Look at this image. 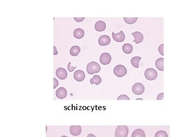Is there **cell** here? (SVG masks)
Segmentation results:
<instances>
[{"label":"cell","mask_w":183,"mask_h":137,"mask_svg":"<svg viewBox=\"0 0 183 137\" xmlns=\"http://www.w3.org/2000/svg\"><path fill=\"white\" fill-rule=\"evenodd\" d=\"M87 71L88 73L90 75L98 73L101 71V67L96 62H91L87 65Z\"/></svg>","instance_id":"1"},{"label":"cell","mask_w":183,"mask_h":137,"mask_svg":"<svg viewBox=\"0 0 183 137\" xmlns=\"http://www.w3.org/2000/svg\"><path fill=\"white\" fill-rule=\"evenodd\" d=\"M129 128L127 126H117L115 129V137H127Z\"/></svg>","instance_id":"2"},{"label":"cell","mask_w":183,"mask_h":137,"mask_svg":"<svg viewBox=\"0 0 183 137\" xmlns=\"http://www.w3.org/2000/svg\"><path fill=\"white\" fill-rule=\"evenodd\" d=\"M113 73L117 77H124L127 73V68L122 65H118L113 69Z\"/></svg>","instance_id":"3"},{"label":"cell","mask_w":183,"mask_h":137,"mask_svg":"<svg viewBox=\"0 0 183 137\" xmlns=\"http://www.w3.org/2000/svg\"><path fill=\"white\" fill-rule=\"evenodd\" d=\"M145 76L146 79L150 80L153 81L155 80L158 76V73L156 70L153 68H147L145 70Z\"/></svg>","instance_id":"4"},{"label":"cell","mask_w":183,"mask_h":137,"mask_svg":"<svg viewBox=\"0 0 183 137\" xmlns=\"http://www.w3.org/2000/svg\"><path fill=\"white\" fill-rule=\"evenodd\" d=\"M132 89V92L135 94L142 95L145 92V88L144 85L141 83H136L133 85Z\"/></svg>","instance_id":"5"},{"label":"cell","mask_w":183,"mask_h":137,"mask_svg":"<svg viewBox=\"0 0 183 137\" xmlns=\"http://www.w3.org/2000/svg\"><path fill=\"white\" fill-rule=\"evenodd\" d=\"M111 56L110 53H103L100 55V62L103 65H107L110 64L111 61Z\"/></svg>","instance_id":"6"},{"label":"cell","mask_w":183,"mask_h":137,"mask_svg":"<svg viewBox=\"0 0 183 137\" xmlns=\"http://www.w3.org/2000/svg\"><path fill=\"white\" fill-rule=\"evenodd\" d=\"M73 77L76 81H78V82H81V81H83L85 79V73L83 71L80 70H78L74 72Z\"/></svg>","instance_id":"7"},{"label":"cell","mask_w":183,"mask_h":137,"mask_svg":"<svg viewBox=\"0 0 183 137\" xmlns=\"http://www.w3.org/2000/svg\"><path fill=\"white\" fill-rule=\"evenodd\" d=\"M112 37L115 41L119 42V43L122 42L125 39V35L122 31H121L120 33L117 34H115L114 33V32H113Z\"/></svg>","instance_id":"8"},{"label":"cell","mask_w":183,"mask_h":137,"mask_svg":"<svg viewBox=\"0 0 183 137\" xmlns=\"http://www.w3.org/2000/svg\"><path fill=\"white\" fill-rule=\"evenodd\" d=\"M111 42L110 36L108 35H102L98 39V43L100 46H107L109 45Z\"/></svg>","instance_id":"9"},{"label":"cell","mask_w":183,"mask_h":137,"mask_svg":"<svg viewBox=\"0 0 183 137\" xmlns=\"http://www.w3.org/2000/svg\"><path fill=\"white\" fill-rule=\"evenodd\" d=\"M56 74L60 80H65L68 76V73L64 68H59L56 70Z\"/></svg>","instance_id":"10"},{"label":"cell","mask_w":183,"mask_h":137,"mask_svg":"<svg viewBox=\"0 0 183 137\" xmlns=\"http://www.w3.org/2000/svg\"><path fill=\"white\" fill-rule=\"evenodd\" d=\"M82 128L80 126H70V133L73 136H78L81 133Z\"/></svg>","instance_id":"11"},{"label":"cell","mask_w":183,"mask_h":137,"mask_svg":"<svg viewBox=\"0 0 183 137\" xmlns=\"http://www.w3.org/2000/svg\"><path fill=\"white\" fill-rule=\"evenodd\" d=\"M56 95L57 98H59L60 99H64L67 97V91L66 90V88L61 87L57 89Z\"/></svg>","instance_id":"12"},{"label":"cell","mask_w":183,"mask_h":137,"mask_svg":"<svg viewBox=\"0 0 183 137\" xmlns=\"http://www.w3.org/2000/svg\"><path fill=\"white\" fill-rule=\"evenodd\" d=\"M106 25L105 22L102 21H97L95 25V28L97 32H103L105 30Z\"/></svg>","instance_id":"13"},{"label":"cell","mask_w":183,"mask_h":137,"mask_svg":"<svg viewBox=\"0 0 183 137\" xmlns=\"http://www.w3.org/2000/svg\"><path fill=\"white\" fill-rule=\"evenodd\" d=\"M132 35L135 39L134 42H135V43L137 44L142 43V42L144 41V35L142 33L140 32H135L132 33Z\"/></svg>","instance_id":"14"},{"label":"cell","mask_w":183,"mask_h":137,"mask_svg":"<svg viewBox=\"0 0 183 137\" xmlns=\"http://www.w3.org/2000/svg\"><path fill=\"white\" fill-rule=\"evenodd\" d=\"M73 36L77 39H81L85 36V32L81 28H76L74 31Z\"/></svg>","instance_id":"15"},{"label":"cell","mask_w":183,"mask_h":137,"mask_svg":"<svg viewBox=\"0 0 183 137\" xmlns=\"http://www.w3.org/2000/svg\"><path fill=\"white\" fill-rule=\"evenodd\" d=\"M155 66L160 71H164V58H159L156 60Z\"/></svg>","instance_id":"16"},{"label":"cell","mask_w":183,"mask_h":137,"mask_svg":"<svg viewBox=\"0 0 183 137\" xmlns=\"http://www.w3.org/2000/svg\"><path fill=\"white\" fill-rule=\"evenodd\" d=\"M131 137H146V135L144 130L137 128L133 131Z\"/></svg>","instance_id":"17"},{"label":"cell","mask_w":183,"mask_h":137,"mask_svg":"<svg viewBox=\"0 0 183 137\" xmlns=\"http://www.w3.org/2000/svg\"><path fill=\"white\" fill-rule=\"evenodd\" d=\"M133 47L131 44H124L122 47L123 52L127 55L131 54L133 51Z\"/></svg>","instance_id":"18"},{"label":"cell","mask_w":183,"mask_h":137,"mask_svg":"<svg viewBox=\"0 0 183 137\" xmlns=\"http://www.w3.org/2000/svg\"><path fill=\"white\" fill-rule=\"evenodd\" d=\"M80 48L77 45H75L72 46L70 50V54L71 56H77L80 53Z\"/></svg>","instance_id":"19"},{"label":"cell","mask_w":183,"mask_h":137,"mask_svg":"<svg viewBox=\"0 0 183 137\" xmlns=\"http://www.w3.org/2000/svg\"><path fill=\"white\" fill-rule=\"evenodd\" d=\"M102 82V79L99 75H94L92 79H90L91 84H96V85L100 84Z\"/></svg>","instance_id":"20"},{"label":"cell","mask_w":183,"mask_h":137,"mask_svg":"<svg viewBox=\"0 0 183 137\" xmlns=\"http://www.w3.org/2000/svg\"><path fill=\"white\" fill-rule=\"evenodd\" d=\"M141 59L142 58L140 56H134L132 57L131 60V63L132 64V66L134 67V68H139V62Z\"/></svg>","instance_id":"21"},{"label":"cell","mask_w":183,"mask_h":137,"mask_svg":"<svg viewBox=\"0 0 183 137\" xmlns=\"http://www.w3.org/2000/svg\"><path fill=\"white\" fill-rule=\"evenodd\" d=\"M138 17H124L125 23L128 25H132L136 23L137 21Z\"/></svg>","instance_id":"22"},{"label":"cell","mask_w":183,"mask_h":137,"mask_svg":"<svg viewBox=\"0 0 183 137\" xmlns=\"http://www.w3.org/2000/svg\"><path fill=\"white\" fill-rule=\"evenodd\" d=\"M155 137H168V134L166 131L160 130L155 133Z\"/></svg>","instance_id":"23"},{"label":"cell","mask_w":183,"mask_h":137,"mask_svg":"<svg viewBox=\"0 0 183 137\" xmlns=\"http://www.w3.org/2000/svg\"><path fill=\"white\" fill-rule=\"evenodd\" d=\"M158 51L161 55L164 56V44H161L158 47Z\"/></svg>","instance_id":"24"},{"label":"cell","mask_w":183,"mask_h":137,"mask_svg":"<svg viewBox=\"0 0 183 137\" xmlns=\"http://www.w3.org/2000/svg\"><path fill=\"white\" fill-rule=\"evenodd\" d=\"M117 100H130V98L126 94H121L118 97Z\"/></svg>","instance_id":"25"},{"label":"cell","mask_w":183,"mask_h":137,"mask_svg":"<svg viewBox=\"0 0 183 137\" xmlns=\"http://www.w3.org/2000/svg\"><path fill=\"white\" fill-rule=\"evenodd\" d=\"M76 68H77L76 67H71V62H69L67 68H68V71H69V72H72Z\"/></svg>","instance_id":"26"},{"label":"cell","mask_w":183,"mask_h":137,"mask_svg":"<svg viewBox=\"0 0 183 137\" xmlns=\"http://www.w3.org/2000/svg\"><path fill=\"white\" fill-rule=\"evenodd\" d=\"M85 19V17H74V19L78 23H81L83 21H84Z\"/></svg>","instance_id":"27"},{"label":"cell","mask_w":183,"mask_h":137,"mask_svg":"<svg viewBox=\"0 0 183 137\" xmlns=\"http://www.w3.org/2000/svg\"><path fill=\"white\" fill-rule=\"evenodd\" d=\"M59 85V81L56 78H53V89L56 88Z\"/></svg>","instance_id":"28"},{"label":"cell","mask_w":183,"mask_h":137,"mask_svg":"<svg viewBox=\"0 0 183 137\" xmlns=\"http://www.w3.org/2000/svg\"><path fill=\"white\" fill-rule=\"evenodd\" d=\"M157 100H164V92H162L161 94H159L157 98Z\"/></svg>","instance_id":"29"},{"label":"cell","mask_w":183,"mask_h":137,"mask_svg":"<svg viewBox=\"0 0 183 137\" xmlns=\"http://www.w3.org/2000/svg\"><path fill=\"white\" fill-rule=\"evenodd\" d=\"M58 54V50H57V48H56V46H53V55H57Z\"/></svg>","instance_id":"30"},{"label":"cell","mask_w":183,"mask_h":137,"mask_svg":"<svg viewBox=\"0 0 183 137\" xmlns=\"http://www.w3.org/2000/svg\"><path fill=\"white\" fill-rule=\"evenodd\" d=\"M87 137H96V136L94 135V134L93 133H90L87 136Z\"/></svg>","instance_id":"31"},{"label":"cell","mask_w":183,"mask_h":137,"mask_svg":"<svg viewBox=\"0 0 183 137\" xmlns=\"http://www.w3.org/2000/svg\"><path fill=\"white\" fill-rule=\"evenodd\" d=\"M136 100H143V99H140V98H139V99H137Z\"/></svg>","instance_id":"32"},{"label":"cell","mask_w":183,"mask_h":137,"mask_svg":"<svg viewBox=\"0 0 183 137\" xmlns=\"http://www.w3.org/2000/svg\"><path fill=\"white\" fill-rule=\"evenodd\" d=\"M61 137H68L67 136H61Z\"/></svg>","instance_id":"33"}]
</instances>
